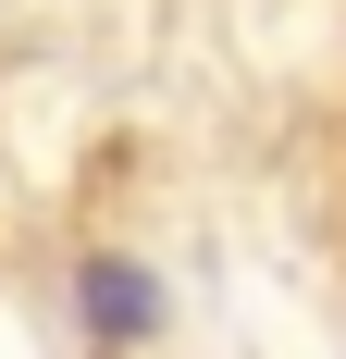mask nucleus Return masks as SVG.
Instances as JSON below:
<instances>
[{
  "instance_id": "nucleus-1",
  "label": "nucleus",
  "mask_w": 346,
  "mask_h": 359,
  "mask_svg": "<svg viewBox=\"0 0 346 359\" xmlns=\"http://www.w3.org/2000/svg\"><path fill=\"white\" fill-rule=\"evenodd\" d=\"M87 323H99L111 347H148V334H161V285H148L137 260H87Z\"/></svg>"
}]
</instances>
